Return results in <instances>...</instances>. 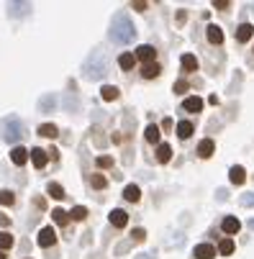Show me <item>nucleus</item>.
Masks as SVG:
<instances>
[{
  "instance_id": "f704fd0d",
  "label": "nucleus",
  "mask_w": 254,
  "mask_h": 259,
  "mask_svg": "<svg viewBox=\"0 0 254 259\" xmlns=\"http://www.w3.org/2000/svg\"><path fill=\"white\" fill-rule=\"evenodd\" d=\"M213 8H219V11H226V8H229V0H216V3H213Z\"/></svg>"
},
{
  "instance_id": "9b49d317",
  "label": "nucleus",
  "mask_w": 254,
  "mask_h": 259,
  "mask_svg": "<svg viewBox=\"0 0 254 259\" xmlns=\"http://www.w3.org/2000/svg\"><path fill=\"white\" fill-rule=\"evenodd\" d=\"M208 41H210V44H221V41H224V31L216 26V23L208 26Z\"/></svg>"
},
{
  "instance_id": "20e7f679",
  "label": "nucleus",
  "mask_w": 254,
  "mask_h": 259,
  "mask_svg": "<svg viewBox=\"0 0 254 259\" xmlns=\"http://www.w3.org/2000/svg\"><path fill=\"white\" fill-rule=\"evenodd\" d=\"M36 241H39V246H44V249L54 246V244H57V234H54V229H52V226L41 229V231H39V236H36Z\"/></svg>"
},
{
  "instance_id": "dca6fc26",
  "label": "nucleus",
  "mask_w": 254,
  "mask_h": 259,
  "mask_svg": "<svg viewBox=\"0 0 254 259\" xmlns=\"http://www.w3.org/2000/svg\"><path fill=\"white\" fill-rule=\"evenodd\" d=\"M239 229H241L239 218H234V215L224 218V231H226V234H239Z\"/></svg>"
},
{
  "instance_id": "7ed1b4c3",
  "label": "nucleus",
  "mask_w": 254,
  "mask_h": 259,
  "mask_svg": "<svg viewBox=\"0 0 254 259\" xmlns=\"http://www.w3.org/2000/svg\"><path fill=\"white\" fill-rule=\"evenodd\" d=\"M82 75H85L88 80H100V77L105 75V57H103L100 52H93V54L88 57V62H85V67H82Z\"/></svg>"
},
{
  "instance_id": "a211bd4d",
  "label": "nucleus",
  "mask_w": 254,
  "mask_h": 259,
  "mask_svg": "<svg viewBox=\"0 0 254 259\" xmlns=\"http://www.w3.org/2000/svg\"><path fill=\"white\" fill-rule=\"evenodd\" d=\"M177 136L180 139H190L193 136V123L190 121H180L177 123Z\"/></svg>"
},
{
  "instance_id": "9d476101",
  "label": "nucleus",
  "mask_w": 254,
  "mask_h": 259,
  "mask_svg": "<svg viewBox=\"0 0 254 259\" xmlns=\"http://www.w3.org/2000/svg\"><path fill=\"white\" fill-rule=\"evenodd\" d=\"M213 149H216V144H213L210 139H203V141L198 144V154H200L203 159H208V157H213Z\"/></svg>"
},
{
  "instance_id": "7c9ffc66",
  "label": "nucleus",
  "mask_w": 254,
  "mask_h": 259,
  "mask_svg": "<svg viewBox=\"0 0 254 259\" xmlns=\"http://www.w3.org/2000/svg\"><path fill=\"white\" fill-rule=\"evenodd\" d=\"M13 246V236L11 234H0V249H11Z\"/></svg>"
},
{
  "instance_id": "4be33fe9",
  "label": "nucleus",
  "mask_w": 254,
  "mask_h": 259,
  "mask_svg": "<svg viewBox=\"0 0 254 259\" xmlns=\"http://www.w3.org/2000/svg\"><path fill=\"white\" fill-rule=\"evenodd\" d=\"M123 198H126V200H131V203H136V200L141 198V190L136 188V185H126V190H123Z\"/></svg>"
},
{
  "instance_id": "1a4fd4ad",
  "label": "nucleus",
  "mask_w": 254,
  "mask_h": 259,
  "mask_svg": "<svg viewBox=\"0 0 254 259\" xmlns=\"http://www.w3.org/2000/svg\"><path fill=\"white\" fill-rule=\"evenodd\" d=\"M251 36H254V26H251V23H241V26L236 28V39H239L241 44H244V41H249Z\"/></svg>"
},
{
  "instance_id": "b1692460",
  "label": "nucleus",
  "mask_w": 254,
  "mask_h": 259,
  "mask_svg": "<svg viewBox=\"0 0 254 259\" xmlns=\"http://www.w3.org/2000/svg\"><path fill=\"white\" fill-rule=\"evenodd\" d=\"M100 95H103V100H116V98H118V88H116V85H105V88L100 90Z\"/></svg>"
},
{
  "instance_id": "39448f33",
  "label": "nucleus",
  "mask_w": 254,
  "mask_h": 259,
  "mask_svg": "<svg viewBox=\"0 0 254 259\" xmlns=\"http://www.w3.org/2000/svg\"><path fill=\"white\" fill-rule=\"evenodd\" d=\"M154 57H157V49H154V47H149V44H144V47H139V49H136V59H141L144 64L154 62Z\"/></svg>"
},
{
  "instance_id": "c9c22d12",
  "label": "nucleus",
  "mask_w": 254,
  "mask_h": 259,
  "mask_svg": "<svg viewBox=\"0 0 254 259\" xmlns=\"http://www.w3.org/2000/svg\"><path fill=\"white\" fill-rule=\"evenodd\" d=\"M136 259H154V254H139Z\"/></svg>"
},
{
  "instance_id": "2f4dec72",
  "label": "nucleus",
  "mask_w": 254,
  "mask_h": 259,
  "mask_svg": "<svg viewBox=\"0 0 254 259\" xmlns=\"http://www.w3.org/2000/svg\"><path fill=\"white\" fill-rule=\"evenodd\" d=\"M95 164H98L100 169H108V167H113V159H111V157H98Z\"/></svg>"
},
{
  "instance_id": "473e14b6",
  "label": "nucleus",
  "mask_w": 254,
  "mask_h": 259,
  "mask_svg": "<svg viewBox=\"0 0 254 259\" xmlns=\"http://www.w3.org/2000/svg\"><path fill=\"white\" fill-rule=\"evenodd\" d=\"M185 90H188V82H185V80H177V82H175V93H177V95H183Z\"/></svg>"
},
{
  "instance_id": "72a5a7b5",
  "label": "nucleus",
  "mask_w": 254,
  "mask_h": 259,
  "mask_svg": "<svg viewBox=\"0 0 254 259\" xmlns=\"http://www.w3.org/2000/svg\"><path fill=\"white\" fill-rule=\"evenodd\" d=\"M147 239V231L144 229H134V241H144Z\"/></svg>"
},
{
  "instance_id": "6ab92c4d",
  "label": "nucleus",
  "mask_w": 254,
  "mask_h": 259,
  "mask_svg": "<svg viewBox=\"0 0 254 259\" xmlns=\"http://www.w3.org/2000/svg\"><path fill=\"white\" fill-rule=\"evenodd\" d=\"M180 62H183V69L185 72H195L198 69V59L193 54H183V59H180Z\"/></svg>"
},
{
  "instance_id": "6e6552de",
  "label": "nucleus",
  "mask_w": 254,
  "mask_h": 259,
  "mask_svg": "<svg viewBox=\"0 0 254 259\" xmlns=\"http://www.w3.org/2000/svg\"><path fill=\"white\" fill-rule=\"evenodd\" d=\"M111 224H113L116 229H123V226L129 224V215H126L121 208H116V210H111Z\"/></svg>"
},
{
  "instance_id": "aec40b11",
  "label": "nucleus",
  "mask_w": 254,
  "mask_h": 259,
  "mask_svg": "<svg viewBox=\"0 0 254 259\" xmlns=\"http://www.w3.org/2000/svg\"><path fill=\"white\" fill-rule=\"evenodd\" d=\"M118 64H121V69H134V64H136V54H121L118 57Z\"/></svg>"
},
{
  "instance_id": "f257e3e1",
  "label": "nucleus",
  "mask_w": 254,
  "mask_h": 259,
  "mask_svg": "<svg viewBox=\"0 0 254 259\" xmlns=\"http://www.w3.org/2000/svg\"><path fill=\"white\" fill-rule=\"evenodd\" d=\"M111 41H116V44H129V41H134V36H136V28H134V23H131V18L126 16V13H116V18H113V23H111Z\"/></svg>"
},
{
  "instance_id": "0eeeda50",
  "label": "nucleus",
  "mask_w": 254,
  "mask_h": 259,
  "mask_svg": "<svg viewBox=\"0 0 254 259\" xmlns=\"http://www.w3.org/2000/svg\"><path fill=\"white\" fill-rule=\"evenodd\" d=\"M193 254H195V259H213L216 256V249L210 244H198Z\"/></svg>"
},
{
  "instance_id": "f03ea898",
  "label": "nucleus",
  "mask_w": 254,
  "mask_h": 259,
  "mask_svg": "<svg viewBox=\"0 0 254 259\" xmlns=\"http://www.w3.org/2000/svg\"><path fill=\"white\" fill-rule=\"evenodd\" d=\"M21 136H23V121L21 118L8 116V118L0 121V139H3V141L16 144V141H21Z\"/></svg>"
},
{
  "instance_id": "bb28decb",
  "label": "nucleus",
  "mask_w": 254,
  "mask_h": 259,
  "mask_svg": "<svg viewBox=\"0 0 254 259\" xmlns=\"http://www.w3.org/2000/svg\"><path fill=\"white\" fill-rule=\"evenodd\" d=\"M85 215H88V208H82V205H75L69 210V218H75V221H85Z\"/></svg>"
},
{
  "instance_id": "e433bc0d",
  "label": "nucleus",
  "mask_w": 254,
  "mask_h": 259,
  "mask_svg": "<svg viewBox=\"0 0 254 259\" xmlns=\"http://www.w3.org/2000/svg\"><path fill=\"white\" fill-rule=\"evenodd\" d=\"M0 259H6V254H0Z\"/></svg>"
},
{
  "instance_id": "c85d7f7f",
  "label": "nucleus",
  "mask_w": 254,
  "mask_h": 259,
  "mask_svg": "<svg viewBox=\"0 0 254 259\" xmlns=\"http://www.w3.org/2000/svg\"><path fill=\"white\" fill-rule=\"evenodd\" d=\"M219 251H221V254H226V256H229V254H234V241H231V239H224V241L219 244Z\"/></svg>"
},
{
  "instance_id": "a878e982",
  "label": "nucleus",
  "mask_w": 254,
  "mask_h": 259,
  "mask_svg": "<svg viewBox=\"0 0 254 259\" xmlns=\"http://www.w3.org/2000/svg\"><path fill=\"white\" fill-rule=\"evenodd\" d=\"M52 218L57 221V224H59V226H64V224H67V221H69V215H67V210H62V208H54V210H52Z\"/></svg>"
},
{
  "instance_id": "393cba45",
  "label": "nucleus",
  "mask_w": 254,
  "mask_h": 259,
  "mask_svg": "<svg viewBox=\"0 0 254 259\" xmlns=\"http://www.w3.org/2000/svg\"><path fill=\"white\" fill-rule=\"evenodd\" d=\"M144 136H147V141L149 144H157L159 141V128L152 123V126H147V131H144Z\"/></svg>"
},
{
  "instance_id": "f8f14e48",
  "label": "nucleus",
  "mask_w": 254,
  "mask_h": 259,
  "mask_svg": "<svg viewBox=\"0 0 254 259\" xmlns=\"http://www.w3.org/2000/svg\"><path fill=\"white\" fill-rule=\"evenodd\" d=\"M159 69H162V67H159L157 62H149V64H144V67H141V75L147 77V80H154V77L159 75Z\"/></svg>"
},
{
  "instance_id": "5701e85b",
  "label": "nucleus",
  "mask_w": 254,
  "mask_h": 259,
  "mask_svg": "<svg viewBox=\"0 0 254 259\" xmlns=\"http://www.w3.org/2000/svg\"><path fill=\"white\" fill-rule=\"evenodd\" d=\"M47 193L54 198V200H59V198H64V188L59 182H49V188H47Z\"/></svg>"
},
{
  "instance_id": "423d86ee",
  "label": "nucleus",
  "mask_w": 254,
  "mask_h": 259,
  "mask_svg": "<svg viewBox=\"0 0 254 259\" xmlns=\"http://www.w3.org/2000/svg\"><path fill=\"white\" fill-rule=\"evenodd\" d=\"M28 157H31V152H28V149H23V146H13V149H11V162H13V164H18V167H21V164H26V159H28Z\"/></svg>"
},
{
  "instance_id": "4468645a",
  "label": "nucleus",
  "mask_w": 254,
  "mask_h": 259,
  "mask_svg": "<svg viewBox=\"0 0 254 259\" xmlns=\"http://www.w3.org/2000/svg\"><path fill=\"white\" fill-rule=\"evenodd\" d=\"M203 108V100L195 95V98H188L185 103H183V110H188V113H198V110Z\"/></svg>"
},
{
  "instance_id": "f3484780",
  "label": "nucleus",
  "mask_w": 254,
  "mask_h": 259,
  "mask_svg": "<svg viewBox=\"0 0 254 259\" xmlns=\"http://www.w3.org/2000/svg\"><path fill=\"white\" fill-rule=\"evenodd\" d=\"M157 159H159L162 164H167V162L172 159V149H170V144H159V146H157Z\"/></svg>"
},
{
  "instance_id": "412c9836",
  "label": "nucleus",
  "mask_w": 254,
  "mask_h": 259,
  "mask_svg": "<svg viewBox=\"0 0 254 259\" xmlns=\"http://www.w3.org/2000/svg\"><path fill=\"white\" fill-rule=\"evenodd\" d=\"M39 134H41V136H47V139H57L59 128H57L54 123H41V126H39Z\"/></svg>"
},
{
  "instance_id": "cd10ccee",
  "label": "nucleus",
  "mask_w": 254,
  "mask_h": 259,
  "mask_svg": "<svg viewBox=\"0 0 254 259\" xmlns=\"http://www.w3.org/2000/svg\"><path fill=\"white\" fill-rule=\"evenodd\" d=\"M16 203V195L11 190H0V205H13Z\"/></svg>"
},
{
  "instance_id": "ddd939ff",
  "label": "nucleus",
  "mask_w": 254,
  "mask_h": 259,
  "mask_svg": "<svg viewBox=\"0 0 254 259\" xmlns=\"http://www.w3.org/2000/svg\"><path fill=\"white\" fill-rule=\"evenodd\" d=\"M229 180L234 182V185H244V180H246V172H244V167H231V172H229Z\"/></svg>"
},
{
  "instance_id": "c756f323",
  "label": "nucleus",
  "mask_w": 254,
  "mask_h": 259,
  "mask_svg": "<svg viewBox=\"0 0 254 259\" xmlns=\"http://www.w3.org/2000/svg\"><path fill=\"white\" fill-rule=\"evenodd\" d=\"M90 182H93V188H95V190H103V188H105V185H108L103 175H93V180H90Z\"/></svg>"
},
{
  "instance_id": "2eb2a0df",
  "label": "nucleus",
  "mask_w": 254,
  "mask_h": 259,
  "mask_svg": "<svg viewBox=\"0 0 254 259\" xmlns=\"http://www.w3.org/2000/svg\"><path fill=\"white\" fill-rule=\"evenodd\" d=\"M31 159H33V167L41 169L47 164V152L44 149H31Z\"/></svg>"
}]
</instances>
